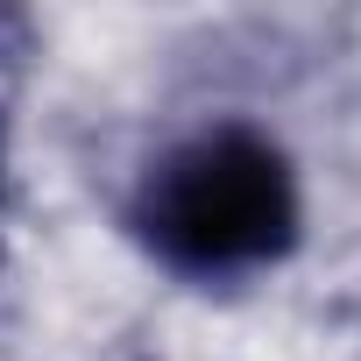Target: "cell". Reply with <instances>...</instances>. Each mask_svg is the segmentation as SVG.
Instances as JSON below:
<instances>
[{
	"instance_id": "cell-1",
	"label": "cell",
	"mask_w": 361,
	"mask_h": 361,
	"mask_svg": "<svg viewBox=\"0 0 361 361\" xmlns=\"http://www.w3.org/2000/svg\"><path fill=\"white\" fill-rule=\"evenodd\" d=\"M298 227L290 170L255 135H213L185 149L149 199V234L185 269H248L269 262Z\"/></svg>"
}]
</instances>
